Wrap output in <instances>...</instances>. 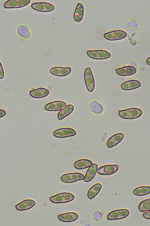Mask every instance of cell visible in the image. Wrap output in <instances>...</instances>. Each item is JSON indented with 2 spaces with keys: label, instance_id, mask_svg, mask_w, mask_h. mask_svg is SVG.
Listing matches in <instances>:
<instances>
[{
  "label": "cell",
  "instance_id": "cell-1",
  "mask_svg": "<svg viewBox=\"0 0 150 226\" xmlns=\"http://www.w3.org/2000/svg\"><path fill=\"white\" fill-rule=\"evenodd\" d=\"M142 112L137 108H131L119 110L118 114L121 118L125 119H134L141 117Z\"/></svg>",
  "mask_w": 150,
  "mask_h": 226
},
{
  "label": "cell",
  "instance_id": "cell-2",
  "mask_svg": "<svg viewBox=\"0 0 150 226\" xmlns=\"http://www.w3.org/2000/svg\"><path fill=\"white\" fill-rule=\"evenodd\" d=\"M74 198L75 196L72 194L68 192H63L51 196L50 198V200L53 203L61 204L71 202Z\"/></svg>",
  "mask_w": 150,
  "mask_h": 226
},
{
  "label": "cell",
  "instance_id": "cell-3",
  "mask_svg": "<svg viewBox=\"0 0 150 226\" xmlns=\"http://www.w3.org/2000/svg\"><path fill=\"white\" fill-rule=\"evenodd\" d=\"M31 8L34 10L42 12H48L53 11L54 6L47 2L39 1L33 3L31 5Z\"/></svg>",
  "mask_w": 150,
  "mask_h": 226
},
{
  "label": "cell",
  "instance_id": "cell-4",
  "mask_svg": "<svg viewBox=\"0 0 150 226\" xmlns=\"http://www.w3.org/2000/svg\"><path fill=\"white\" fill-rule=\"evenodd\" d=\"M84 77L87 89L90 92H92L95 88V83L94 77L90 67H88L86 69L84 72Z\"/></svg>",
  "mask_w": 150,
  "mask_h": 226
},
{
  "label": "cell",
  "instance_id": "cell-5",
  "mask_svg": "<svg viewBox=\"0 0 150 226\" xmlns=\"http://www.w3.org/2000/svg\"><path fill=\"white\" fill-rule=\"evenodd\" d=\"M86 53L88 57L94 59H106L111 56L108 51L104 50H88Z\"/></svg>",
  "mask_w": 150,
  "mask_h": 226
},
{
  "label": "cell",
  "instance_id": "cell-6",
  "mask_svg": "<svg viewBox=\"0 0 150 226\" xmlns=\"http://www.w3.org/2000/svg\"><path fill=\"white\" fill-rule=\"evenodd\" d=\"M127 36L125 31L121 30H115L105 33L104 36L105 39L109 41H116L122 39Z\"/></svg>",
  "mask_w": 150,
  "mask_h": 226
},
{
  "label": "cell",
  "instance_id": "cell-7",
  "mask_svg": "<svg viewBox=\"0 0 150 226\" xmlns=\"http://www.w3.org/2000/svg\"><path fill=\"white\" fill-rule=\"evenodd\" d=\"M84 177V175L81 173H70L62 175L61 177L60 180L64 182L70 183L83 180Z\"/></svg>",
  "mask_w": 150,
  "mask_h": 226
},
{
  "label": "cell",
  "instance_id": "cell-8",
  "mask_svg": "<svg viewBox=\"0 0 150 226\" xmlns=\"http://www.w3.org/2000/svg\"><path fill=\"white\" fill-rule=\"evenodd\" d=\"M129 214V211L127 209L116 210L110 212L107 216V219L110 220L122 219L127 217Z\"/></svg>",
  "mask_w": 150,
  "mask_h": 226
},
{
  "label": "cell",
  "instance_id": "cell-9",
  "mask_svg": "<svg viewBox=\"0 0 150 226\" xmlns=\"http://www.w3.org/2000/svg\"><path fill=\"white\" fill-rule=\"evenodd\" d=\"M76 134V131L71 128H62L58 129L53 132V135L58 138H64L73 137Z\"/></svg>",
  "mask_w": 150,
  "mask_h": 226
},
{
  "label": "cell",
  "instance_id": "cell-10",
  "mask_svg": "<svg viewBox=\"0 0 150 226\" xmlns=\"http://www.w3.org/2000/svg\"><path fill=\"white\" fill-rule=\"evenodd\" d=\"M119 166L117 164H109L102 166L98 169L97 173L101 175H109L117 171Z\"/></svg>",
  "mask_w": 150,
  "mask_h": 226
},
{
  "label": "cell",
  "instance_id": "cell-11",
  "mask_svg": "<svg viewBox=\"0 0 150 226\" xmlns=\"http://www.w3.org/2000/svg\"><path fill=\"white\" fill-rule=\"evenodd\" d=\"M71 71V68L69 67L56 66L51 68L50 72L54 76L64 77L69 74Z\"/></svg>",
  "mask_w": 150,
  "mask_h": 226
},
{
  "label": "cell",
  "instance_id": "cell-12",
  "mask_svg": "<svg viewBox=\"0 0 150 226\" xmlns=\"http://www.w3.org/2000/svg\"><path fill=\"white\" fill-rule=\"evenodd\" d=\"M66 105V103L63 101L57 100L48 103L45 106L44 109L48 111L56 112L61 110Z\"/></svg>",
  "mask_w": 150,
  "mask_h": 226
},
{
  "label": "cell",
  "instance_id": "cell-13",
  "mask_svg": "<svg viewBox=\"0 0 150 226\" xmlns=\"http://www.w3.org/2000/svg\"><path fill=\"white\" fill-rule=\"evenodd\" d=\"M30 2V0H8L4 3V6L7 9L21 8L26 6Z\"/></svg>",
  "mask_w": 150,
  "mask_h": 226
},
{
  "label": "cell",
  "instance_id": "cell-14",
  "mask_svg": "<svg viewBox=\"0 0 150 226\" xmlns=\"http://www.w3.org/2000/svg\"><path fill=\"white\" fill-rule=\"evenodd\" d=\"M137 69L134 66H126L115 69V72L118 75L121 76H129L134 75L137 72Z\"/></svg>",
  "mask_w": 150,
  "mask_h": 226
},
{
  "label": "cell",
  "instance_id": "cell-15",
  "mask_svg": "<svg viewBox=\"0 0 150 226\" xmlns=\"http://www.w3.org/2000/svg\"><path fill=\"white\" fill-rule=\"evenodd\" d=\"M35 202L33 200H24L16 205V209L19 211H24L29 210L33 207L35 204Z\"/></svg>",
  "mask_w": 150,
  "mask_h": 226
},
{
  "label": "cell",
  "instance_id": "cell-16",
  "mask_svg": "<svg viewBox=\"0 0 150 226\" xmlns=\"http://www.w3.org/2000/svg\"><path fill=\"white\" fill-rule=\"evenodd\" d=\"M50 91L48 89L43 87H40L30 90V95L32 97L39 99L44 98L49 95Z\"/></svg>",
  "mask_w": 150,
  "mask_h": 226
},
{
  "label": "cell",
  "instance_id": "cell-17",
  "mask_svg": "<svg viewBox=\"0 0 150 226\" xmlns=\"http://www.w3.org/2000/svg\"><path fill=\"white\" fill-rule=\"evenodd\" d=\"M141 86V83L139 81L132 79L123 82L121 84L120 87L123 90L129 91L137 89L140 87Z\"/></svg>",
  "mask_w": 150,
  "mask_h": 226
},
{
  "label": "cell",
  "instance_id": "cell-18",
  "mask_svg": "<svg viewBox=\"0 0 150 226\" xmlns=\"http://www.w3.org/2000/svg\"><path fill=\"white\" fill-rule=\"evenodd\" d=\"M79 218L78 214L75 212H70L59 215L58 219L64 222H71L76 220Z\"/></svg>",
  "mask_w": 150,
  "mask_h": 226
},
{
  "label": "cell",
  "instance_id": "cell-19",
  "mask_svg": "<svg viewBox=\"0 0 150 226\" xmlns=\"http://www.w3.org/2000/svg\"><path fill=\"white\" fill-rule=\"evenodd\" d=\"M124 134L122 133L116 134L110 137L107 141V145L108 148H111L117 145L123 139Z\"/></svg>",
  "mask_w": 150,
  "mask_h": 226
},
{
  "label": "cell",
  "instance_id": "cell-20",
  "mask_svg": "<svg viewBox=\"0 0 150 226\" xmlns=\"http://www.w3.org/2000/svg\"><path fill=\"white\" fill-rule=\"evenodd\" d=\"M84 9L82 4L78 3L76 6L73 14L74 20L76 22H81L83 18Z\"/></svg>",
  "mask_w": 150,
  "mask_h": 226
},
{
  "label": "cell",
  "instance_id": "cell-21",
  "mask_svg": "<svg viewBox=\"0 0 150 226\" xmlns=\"http://www.w3.org/2000/svg\"><path fill=\"white\" fill-rule=\"evenodd\" d=\"M98 169V166L96 163L92 164L88 169L84 180L85 182H89L91 181L95 176Z\"/></svg>",
  "mask_w": 150,
  "mask_h": 226
},
{
  "label": "cell",
  "instance_id": "cell-22",
  "mask_svg": "<svg viewBox=\"0 0 150 226\" xmlns=\"http://www.w3.org/2000/svg\"><path fill=\"white\" fill-rule=\"evenodd\" d=\"M74 109V106L71 104H68L60 110L58 112V119L61 120L71 114Z\"/></svg>",
  "mask_w": 150,
  "mask_h": 226
},
{
  "label": "cell",
  "instance_id": "cell-23",
  "mask_svg": "<svg viewBox=\"0 0 150 226\" xmlns=\"http://www.w3.org/2000/svg\"><path fill=\"white\" fill-rule=\"evenodd\" d=\"M92 164V162L89 159H81L75 162L74 166L76 169L82 170L89 167Z\"/></svg>",
  "mask_w": 150,
  "mask_h": 226
},
{
  "label": "cell",
  "instance_id": "cell-24",
  "mask_svg": "<svg viewBox=\"0 0 150 226\" xmlns=\"http://www.w3.org/2000/svg\"><path fill=\"white\" fill-rule=\"evenodd\" d=\"M102 187L100 183H97L92 186L89 190L87 196L89 199H92L94 198L99 193Z\"/></svg>",
  "mask_w": 150,
  "mask_h": 226
},
{
  "label": "cell",
  "instance_id": "cell-25",
  "mask_svg": "<svg viewBox=\"0 0 150 226\" xmlns=\"http://www.w3.org/2000/svg\"><path fill=\"white\" fill-rule=\"evenodd\" d=\"M150 187L147 186H142L135 188L133 191V194L137 196H142L149 194Z\"/></svg>",
  "mask_w": 150,
  "mask_h": 226
},
{
  "label": "cell",
  "instance_id": "cell-26",
  "mask_svg": "<svg viewBox=\"0 0 150 226\" xmlns=\"http://www.w3.org/2000/svg\"><path fill=\"white\" fill-rule=\"evenodd\" d=\"M89 108L90 110L95 114H100L103 111L102 105L95 101H93L90 103Z\"/></svg>",
  "mask_w": 150,
  "mask_h": 226
},
{
  "label": "cell",
  "instance_id": "cell-27",
  "mask_svg": "<svg viewBox=\"0 0 150 226\" xmlns=\"http://www.w3.org/2000/svg\"><path fill=\"white\" fill-rule=\"evenodd\" d=\"M18 34L21 37L24 38H28L30 36V33L29 29L25 25H21L17 29Z\"/></svg>",
  "mask_w": 150,
  "mask_h": 226
},
{
  "label": "cell",
  "instance_id": "cell-28",
  "mask_svg": "<svg viewBox=\"0 0 150 226\" xmlns=\"http://www.w3.org/2000/svg\"><path fill=\"white\" fill-rule=\"evenodd\" d=\"M138 209L141 212L150 211V199H146L142 201L139 205Z\"/></svg>",
  "mask_w": 150,
  "mask_h": 226
},
{
  "label": "cell",
  "instance_id": "cell-29",
  "mask_svg": "<svg viewBox=\"0 0 150 226\" xmlns=\"http://www.w3.org/2000/svg\"><path fill=\"white\" fill-rule=\"evenodd\" d=\"M4 72L2 65L0 62V79H2L4 77Z\"/></svg>",
  "mask_w": 150,
  "mask_h": 226
},
{
  "label": "cell",
  "instance_id": "cell-30",
  "mask_svg": "<svg viewBox=\"0 0 150 226\" xmlns=\"http://www.w3.org/2000/svg\"><path fill=\"white\" fill-rule=\"evenodd\" d=\"M150 211H148V212H144L143 214V216L145 218L150 220Z\"/></svg>",
  "mask_w": 150,
  "mask_h": 226
},
{
  "label": "cell",
  "instance_id": "cell-31",
  "mask_svg": "<svg viewBox=\"0 0 150 226\" xmlns=\"http://www.w3.org/2000/svg\"><path fill=\"white\" fill-rule=\"evenodd\" d=\"M6 114V112L4 110L0 109V118L5 116Z\"/></svg>",
  "mask_w": 150,
  "mask_h": 226
},
{
  "label": "cell",
  "instance_id": "cell-32",
  "mask_svg": "<svg viewBox=\"0 0 150 226\" xmlns=\"http://www.w3.org/2000/svg\"><path fill=\"white\" fill-rule=\"evenodd\" d=\"M146 63L149 66L150 65V57L149 56L146 60Z\"/></svg>",
  "mask_w": 150,
  "mask_h": 226
}]
</instances>
